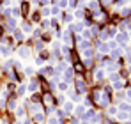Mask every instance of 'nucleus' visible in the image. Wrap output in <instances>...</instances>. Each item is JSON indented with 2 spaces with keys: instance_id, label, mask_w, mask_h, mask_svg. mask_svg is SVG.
I'll return each mask as SVG.
<instances>
[{
  "instance_id": "obj_1",
  "label": "nucleus",
  "mask_w": 131,
  "mask_h": 124,
  "mask_svg": "<svg viewBox=\"0 0 131 124\" xmlns=\"http://www.w3.org/2000/svg\"><path fill=\"white\" fill-rule=\"evenodd\" d=\"M97 50H99V52H101V53H108L110 52V46H108V43H97Z\"/></svg>"
},
{
  "instance_id": "obj_2",
  "label": "nucleus",
  "mask_w": 131,
  "mask_h": 124,
  "mask_svg": "<svg viewBox=\"0 0 131 124\" xmlns=\"http://www.w3.org/2000/svg\"><path fill=\"white\" fill-rule=\"evenodd\" d=\"M117 119H119L120 122H124V121L129 119V113H128V112H120V110H119V112H117Z\"/></svg>"
},
{
  "instance_id": "obj_3",
  "label": "nucleus",
  "mask_w": 131,
  "mask_h": 124,
  "mask_svg": "<svg viewBox=\"0 0 131 124\" xmlns=\"http://www.w3.org/2000/svg\"><path fill=\"white\" fill-rule=\"evenodd\" d=\"M71 80H73V69L67 68L66 73H64V82H71Z\"/></svg>"
},
{
  "instance_id": "obj_4",
  "label": "nucleus",
  "mask_w": 131,
  "mask_h": 124,
  "mask_svg": "<svg viewBox=\"0 0 131 124\" xmlns=\"http://www.w3.org/2000/svg\"><path fill=\"white\" fill-rule=\"evenodd\" d=\"M18 55L21 57V59H27V57H30V50H28V48H20Z\"/></svg>"
},
{
  "instance_id": "obj_5",
  "label": "nucleus",
  "mask_w": 131,
  "mask_h": 124,
  "mask_svg": "<svg viewBox=\"0 0 131 124\" xmlns=\"http://www.w3.org/2000/svg\"><path fill=\"white\" fill-rule=\"evenodd\" d=\"M73 110H74L73 103H71V101H66V103H64V112H66V113H71Z\"/></svg>"
},
{
  "instance_id": "obj_6",
  "label": "nucleus",
  "mask_w": 131,
  "mask_h": 124,
  "mask_svg": "<svg viewBox=\"0 0 131 124\" xmlns=\"http://www.w3.org/2000/svg\"><path fill=\"white\" fill-rule=\"evenodd\" d=\"M128 39H129V35H128V34H124V32L117 35V43H122V45H124V43H128Z\"/></svg>"
},
{
  "instance_id": "obj_7",
  "label": "nucleus",
  "mask_w": 131,
  "mask_h": 124,
  "mask_svg": "<svg viewBox=\"0 0 131 124\" xmlns=\"http://www.w3.org/2000/svg\"><path fill=\"white\" fill-rule=\"evenodd\" d=\"M74 85H76V89H78V92H82V94L85 92V83H83L82 80H76V83H74Z\"/></svg>"
},
{
  "instance_id": "obj_8",
  "label": "nucleus",
  "mask_w": 131,
  "mask_h": 124,
  "mask_svg": "<svg viewBox=\"0 0 131 124\" xmlns=\"http://www.w3.org/2000/svg\"><path fill=\"white\" fill-rule=\"evenodd\" d=\"M0 53H2V55H11V48L9 46H7V45H2V46H0Z\"/></svg>"
},
{
  "instance_id": "obj_9",
  "label": "nucleus",
  "mask_w": 131,
  "mask_h": 124,
  "mask_svg": "<svg viewBox=\"0 0 131 124\" xmlns=\"http://www.w3.org/2000/svg\"><path fill=\"white\" fill-rule=\"evenodd\" d=\"M7 27H9V30H12L16 27V18H7Z\"/></svg>"
},
{
  "instance_id": "obj_10",
  "label": "nucleus",
  "mask_w": 131,
  "mask_h": 124,
  "mask_svg": "<svg viewBox=\"0 0 131 124\" xmlns=\"http://www.w3.org/2000/svg\"><path fill=\"white\" fill-rule=\"evenodd\" d=\"M14 39H16V41H23V39H25V34H23L21 30H16V32H14Z\"/></svg>"
},
{
  "instance_id": "obj_11",
  "label": "nucleus",
  "mask_w": 131,
  "mask_h": 124,
  "mask_svg": "<svg viewBox=\"0 0 131 124\" xmlns=\"http://www.w3.org/2000/svg\"><path fill=\"white\" fill-rule=\"evenodd\" d=\"M21 30L27 32V34H32V27H30L28 23H21Z\"/></svg>"
},
{
  "instance_id": "obj_12",
  "label": "nucleus",
  "mask_w": 131,
  "mask_h": 124,
  "mask_svg": "<svg viewBox=\"0 0 131 124\" xmlns=\"http://www.w3.org/2000/svg\"><path fill=\"white\" fill-rule=\"evenodd\" d=\"M105 71H110V73L117 71V64H106L105 66Z\"/></svg>"
},
{
  "instance_id": "obj_13",
  "label": "nucleus",
  "mask_w": 131,
  "mask_h": 124,
  "mask_svg": "<svg viewBox=\"0 0 131 124\" xmlns=\"http://www.w3.org/2000/svg\"><path fill=\"white\" fill-rule=\"evenodd\" d=\"M71 30H74V32H82V30H83V23H74V25L71 27Z\"/></svg>"
},
{
  "instance_id": "obj_14",
  "label": "nucleus",
  "mask_w": 131,
  "mask_h": 124,
  "mask_svg": "<svg viewBox=\"0 0 131 124\" xmlns=\"http://www.w3.org/2000/svg\"><path fill=\"white\" fill-rule=\"evenodd\" d=\"M105 75H106V71L97 69V71H96V80H103V78H105Z\"/></svg>"
},
{
  "instance_id": "obj_15",
  "label": "nucleus",
  "mask_w": 131,
  "mask_h": 124,
  "mask_svg": "<svg viewBox=\"0 0 131 124\" xmlns=\"http://www.w3.org/2000/svg\"><path fill=\"white\" fill-rule=\"evenodd\" d=\"M119 110H120V112H129L131 106H129L128 103H120V105H119Z\"/></svg>"
},
{
  "instance_id": "obj_16",
  "label": "nucleus",
  "mask_w": 131,
  "mask_h": 124,
  "mask_svg": "<svg viewBox=\"0 0 131 124\" xmlns=\"http://www.w3.org/2000/svg\"><path fill=\"white\" fill-rule=\"evenodd\" d=\"M34 121H36V122H43V121H44V115H43L41 112H36V115H34Z\"/></svg>"
},
{
  "instance_id": "obj_17",
  "label": "nucleus",
  "mask_w": 131,
  "mask_h": 124,
  "mask_svg": "<svg viewBox=\"0 0 131 124\" xmlns=\"http://www.w3.org/2000/svg\"><path fill=\"white\" fill-rule=\"evenodd\" d=\"M28 90H30V92H34V90H37V82H36V80H32V82L28 83Z\"/></svg>"
},
{
  "instance_id": "obj_18",
  "label": "nucleus",
  "mask_w": 131,
  "mask_h": 124,
  "mask_svg": "<svg viewBox=\"0 0 131 124\" xmlns=\"http://www.w3.org/2000/svg\"><path fill=\"white\" fill-rule=\"evenodd\" d=\"M82 50H89L90 48V41L89 39H85V41H82V46H80Z\"/></svg>"
},
{
  "instance_id": "obj_19",
  "label": "nucleus",
  "mask_w": 131,
  "mask_h": 124,
  "mask_svg": "<svg viewBox=\"0 0 131 124\" xmlns=\"http://www.w3.org/2000/svg\"><path fill=\"white\" fill-rule=\"evenodd\" d=\"M113 89H115V90L122 89V80H115V82H113Z\"/></svg>"
},
{
  "instance_id": "obj_20",
  "label": "nucleus",
  "mask_w": 131,
  "mask_h": 124,
  "mask_svg": "<svg viewBox=\"0 0 131 124\" xmlns=\"http://www.w3.org/2000/svg\"><path fill=\"white\" fill-rule=\"evenodd\" d=\"M87 5H89V7H90V9H94V11H97V5H99V4H97V2H96V0H90V2H89V4H87Z\"/></svg>"
},
{
  "instance_id": "obj_21",
  "label": "nucleus",
  "mask_w": 131,
  "mask_h": 124,
  "mask_svg": "<svg viewBox=\"0 0 131 124\" xmlns=\"http://www.w3.org/2000/svg\"><path fill=\"white\" fill-rule=\"evenodd\" d=\"M28 108L32 112H39V105H36V103H28Z\"/></svg>"
},
{
  "instance_id": "obj_22",
  "label": "nucleus",
  "mask_w": 131,
  "mask_h": 124,
  "mask_svg": "<svg viewBox=\"0 0 131 124\" xmlns=\"http://www.w3.org/2000/svg\"><path fill=\"white\" fill-rule=\"evenodd\" d=\"M62 69H66V62H62V60H60V62L57 64V73H60Z\"/></svg>"
},
{
  "instance_id": "obj_23",
  "label": "nucleus",
  "mask_w": 131,
  "mask_h": 124,
  "mask_svg": "<svg viewBox=\"0 0 131 124\" xmlns=\"http://www.w3.org/2000/svg\"><path fill=\"white\" fill-rule=\"evenodd\" d=\"M59 90H62V92L67 90V82H60L59 83Z\"/></svg>"
},
{
  "instance_id": "obj_24",
  "label": "nucleus",
  "mask_w": 131,
  "mask_h": 124,
  "mask_svg": "<svg viewBox=\"0 0 131 124\" xmlns=\"http://www.w3.org/2000/svg\"><path fill=\"white\" fill-rule=\"evenodd\" d=\"M117 112H119V108H117V106H108V113H110V115H115Z\"/></svg>"
},
{
  "instance_id": "obj_25",
  "label": "nucleus",
  "mask_w": 131,
  "mask_h": 124,
  "mask_svg": "<svg viewBox=\"0 0 131 124\" xmlns=\"http://www.w3.org/2000/svg\"><path fill=\"white\" fill-rule=\"evenodd\" d=\"M7 108H9V110H16V101L11 99V101H9V105H7Z\"/></svg>"
},
{
  "instance_id": "obj_26",
  "label": "nucleus",
  "mask_w": 131,
  "mask_h": 124,
  "mask_svg": "<svg viewBox=\"0 0 131 124\" xmlns=\"http://www.w3.org/2000/svg\"><path fill=\"white\" fill-rule=\"evenodd\" d=\"M16 92L20 94V96H23V94H25V92H27V89H25V85H20V87H18V90H16Z\"/></svg>"
},
{
  "instance_id": "obj_27",
  "label": "nucleus",
  "mask_w": 131,
  "mask_h": 124,
  "mask_svg": "<svg viewBox=\"0 0 131 124\" xmlns=\"http://www.w3.org/2000/svg\"><path fill=\"white\" fill-rule=\"evenodd\" d=\"M16 115H18V117H21V115H25V108H23V106L16 108Z\"/></svg>"
},
{
  "instance_id": "obj_28",
  "label": "nucleus",
  "mask_w": 131,
  "mask_h": 124,
  "mask_svg": "<svg viewBox=\"0 0 131 124\" xmlns=\"http://www.w3.org/2000/svg\"><path fill=\"white\" fill-rule=\"evenodd\" d=\"M62 37H64V41L67 43V45L71 43V35H69V32H64V34H62Z\"/></svg>"
},
{
  "instance_id": "obj_29",
  "label": "nucleus",
  "mask_w": 131,
  "mask_h": 124,
  "mask_svg": "<svg viewBox=\"0 0 131 124\" xmlns=\"http://www.w3.org/2000/svg\"><path fill=\"white\" fill-rule=\"evenodd\" d=\"M76 113L83 115V113H85V106H76Z\"/></svg>"
},
{
  "instance_id": "obj_30",
  "label": "nucleus",
  "mask_w": 131,
  "mask_h": 124,
  "mask_svg": "<svg viewBox=\"0 0 131 124\" xmlns=\"http://www.w3.org/2000/svg\"><path fill=\"white\" fill-rule=\"evenodd\" d=\"M99 37H101V41H106V39H108V32H106V30H103L101 34H99Z\"/></svg>"
},
{
  "instance_id": "obj_31",
  "label": "nucleus",
  "mask_w": 131,
  "mask_h": 124,
  "mask_svg": "<svg viewBox=\"0 0 131 124\" xmlns=\"http://www.w3.org/2000/svg\"><path fill=\"white\" fill-rule=\"evenodd\" d=\"M110 52H112V55H113V57H120L122 50H115V48H113V50H110Z\"/></svg>"
},
{
  "instance_id": "obj_32",
  "label": "nucleus",
  "mask_w": 131,
  "mask_h": 124,
  "mask_svg": "<svg viewBox=\"0 0 131 124\" xmlns=\"http://www.w3.org/2000/svg\"><path fill=\"white\" fill-rule=\"evenodd\" d=\"M48 124H59V119L57 117H50L48 119Z\"/></svg>"
},
{
  "instance_id": "obj_33",
  "label": "nucleus",
  "mask_w": 131,
  "mask_h": 124,
  "mask_svg": "<svg viewBox=\"0 0 131 124\" xmlns=\"http://www.w3.org/2000/svg\"><path fill=\"white\" fill-rule=\"evenodd\" d=\"M129 11H131V7H124V9L120 11V14H122V16H126V14H129Z\"/></svg>"
},
{
  "instance_id": "obj_34",
  "label": "nucleus",
  "mask_w": 131,
  "mask_h": 124,
  "mask_svg": "<svg viewBox=\"0 0 131 124\" xmlns=\"http://www.w3.org/2000/svg\"><path fill=\"white\" fill-rule=\"evenodd\" d=\"M106 32H108V37H112V35H115V32H117V30H115V28L112 27V28H108Z\"/></svg>"
},
{
  "instance_id": "obj_35",
  "label": "nucleus",
  "mask_w": 131,
  "mask_h": 124,
  "mask_svg": "<svg viewBox=\"0 0 131 124\" xmlns=\"http://www.w3.org/2000/svg\"><path fill=\"white\" fill-rule=\"evenodd\" d=\"M66 5H67V0H60V2H59V7H60V9H64Z\"/></svg>"
},
{
  "instance_id": "obj_36",
  "label": "nucleus",
  "mask_w": 131,
  "mask_h": 124,
  "mask_svg": "<svg viewBox=\"0 0 131 124\" xmlns=\"http://www.w3.org/2000/svg\"><path fill=\"white\" fill-rule=\"evenodd\" d=\"M74 16H76V18H83V11H82V9H78V11L74 12Z\"/></svg>"
},
{
  "instance_id": "obj_37",
  "label": "nucleus",
  "mask_w": 131,
  "mask_h": 124,
  "mask_svg": "<svg viewBox=\"0 0 131 124\" xmlns=\"http://www.w3.org/2000/svg\"><path fill=\"white\" fill-rule=\"evenodd\" d=\"M43 73H44V75H51L53 69H51V68H44V69H43Z\"/></svg>"
},
{
  "instance_id": "obj_38",
  "label": "nucleus",
  "mask_w": 131,
  "mask_h": 124,
  "mask_svg": "<svg viewBox=\"0 0 131 124\" xmlns=\"http://www.w3.org/2000/svg\"><path fill=\"white\" fill-rule=\"evenodd\" d=\"M126 98V92H117V99H124Z\"/></svg>"
},
{
  "instance_id": "obj_39",
  "label": "nucleus",
  "mask_w": 131,
  "mask_h": 124,
  "mask_svg": "<svg viewBox=\"0 0 131 124\" xmlns=\"http://www.w3.org/2000/svg\"><path fill=\"white\" fill-rule=\"evenodd\" d=\"M59 11H60V7L57 5V7H53V9H51L50 12H51V14H59Z\"/></svg>"
},
{
  "instance_id": "obj_40",
  "label": "nucleus",
  "mask_w": 131,
  "mask_h": 124,
  "mask_svg": "<svg viewBox=\"0 0 131 124\" xmlns=\"http://www.w3.org/2000/svg\"><path fill=\"white\" fill-rule=\"evenodd\" d=\"M90 35H92V34H90V30H83V37H85V39H89Z\"/></svg>"
},
{
  "instance_id": "obj_41",
  "label": "nucleus",
  "mask_w": 131,
  "mask_h": 124,
  "mask_svg": "<svg viewBox=\"0 0 131 124\" xmlns=\"http://www.w3.org/2000/svg\"><path fill=\"white\" fill-rule=\"evenodd\" d=\"M108 46H110V50H113V48H117V43H115V41H110Z\"/></svg>"
},
{
  "instance_id": "obj_42",
  "label": "nucleus",
  "mask_w": 131,
  "mask_h": 124,
  "mask_svg": "<svg viewBox=\"0 0 131 124\" xmlns=\"http://www.w3.org/2000/svg\"><path fill=\"white\" fill-rule=\"evenodd\" d=\"M92 66V59H85V68H90Z\"/></svg>"
},
{
  "instance_id": "obj_43",
  "label": "nucleus",
  "mask_w": 131,
  "mask_h": 124,
  "mask_svg": "<svg viewBox=\"0 0 131 124\" xmlns=\"http://www.w3.org/2000/svg\"><path fill=\"white\" fill-rule=\"evenodd\" d=\"M36 50H43V43H41V41L36 43Z\"/></svg>"
},
{
  "instance_id": "obj_44",
  "label": "nucleus",
  "mask_w": 131,
  "mask_h": 124,
  "mask_svg": "<svg viewBox=\"0 0 131 124\" xmlns=\"http://www.w3.org/2000/svg\"><path fill=\"white\" fill-rule=\"evenodd\" d=\"M4 14H5L7 18H11V9H5V11H4Z\"/></svg>"
},
{
  "instance_id": "obj_45",
  "label": "nucleus",
  "mask_w": 131,
  "mask_h": 124,
  "mask_svg": "<svg viewBox=\"0 0 131 124\" xmlns=\"http://www.w3.org/2000/svg\"><path fill=\"white\" fill-rule=\"evenodd\" d=\"M32 20H34V21H39V14H37V12L32 14Z\"/></svg>"
},
{
  "instance_id": "obj_46",
  "label": "nucleus",
  "mask_w": 131,
  "mask_h": 124,
  "mask_svg": "<svg viewBox=\"0 0 131 124\" xmlns=\"http://www.w3.org/2000/svg\"><path fill=\"white\" fill-rule=\"evenodd\" d=\"M25 73H27V75H32L34 69H32V68H27V69H25Z\"/></svg>"
},
{
  "instance_id": "obj_47",
  "label": "nucleus",
  "mask_w": 131,
  "mask_h": 124,
  "mask_svg": "<svg viewBox=\"0 0 131 124\" xmlns=\"http://www.w3.org/2000/svg\"><path fill=\"white\" fill-rule=\"evenodd\" d=\"M67 4H69V5H71V7H76V5H74V4H76V0H69V2H67Z\"/></svg>"
},
{
  "instance_id": "obj_48",
  "label": "nucleus",
  "mask_w": 131,
  "mask_h": 124,
  "mask_svg": "<svg viewBox=\"0 0 131 124\" xmlns=\"http://www.w3.org/2000/svg\"><path fill=\"white\" fill-rule=\"evenodd\" d=\"M23 124H32V121H30V119H25V121H23Z\"/></svg>"
},
{
  "instance_id": "obj_49",
  "label": "nucleus",
  "mask_w": 131,
  "mask_h": 124,
  "mask_svg": "<svg viewBox=\"0 0 131 124\" xmlns=\"http://www.w3.org/2000/svg\"><path fill=\"white\" fill-rule=\"evenodd\" d=\"M71 124H80V121H78V119H74V121H71Z\"/></svg>"
},
{
  "instance_id": "obj_50",
  "label": "nucleus",
  "mask_w": 131,
  "mask_h": 124,
  "mask_svg": "<svg viewBox=\"0 0 131 124\" xmlns=\"http://www.w3.org/2000/svg\"><path fill=\"white\" fill-rule=\"evenodd\" d=\"M126 96H129V98H131V89H129V90L126 92Z\"/></svg>"
},
{
  "instance_id": "obj_51",
  "label": "nucleus",
  "mask_w": 131,
  "mask_h": 124,
  "mask_svg": "<svg viewBox=\"0 0 131 124\" xmlns=\"http://www.w3.org/2000/svg\"><path fill=\"white\" fill-rule=\"evenodd\" d=\"M80 2H82V4H85V2H87V0H80Z\"/></svg>"
},
{
  "instance_id": "obj_52",
  "label": "nucleus",
  "mask_w": 131,
  "mask_h": 124,
  "mask_svg": "<svg viewBox=\"0 0 131 124\" xmlns=\"http://www.w3.org/2000/svg\"><path fill=\"white\" fill-rule=\"evenodd\" d=\"M18 2H23V0H18Z\"/></svg>"
},
{
  "instance_id": "obj_53",
  "label": "nucleus",
  "mask_w": 131,
  "mask_h": 124,
  "mask_svg": "<svg viewBox=\"0 0 131 124\" xmlns=\"http://www.w3.org/2000/svg\"><path fill=\"white\" fill-rule=\"evenodd\" d=\"M129 71H131V66H129Z\"/></svg>"
},
{
  "instance_id": "obj_54",
  "label": "nucleus",
  "mask_w": 131,
  "mask_h": 124,
  "mask_svg": "<svg viewBox=\"0 0 131 124\" xmlns=\"http://www.w3.org/2000/svg\"><path fill=\"white\" fill-rule=\"evenodd\" d=\"M2 124H7V122H2Z\"/></svg>"
},
{
  "instance_id": "obj_55",
  "label": "nucleus",
  "mask_w": 131,
  "mask_h": 124,
  "mask_svg": "<svg viewBox=\"0 0 131 124\" xmlns=\"http://www.w3.org/2000/svg\"><path fill=\"white\" fill-rule=\"evenodd\" d=\"M16 124H20V122H16Z\"/></svg>"
},
{
  "instance_id": "obj_56",
  "label": "nucleus",
  "mask_w": 131,
  "mask_h": 124,
  "mask_svg": "<svg viewBox=\"0 0 131 124\" xmlns=\"http://www.w3.org/2000/svg\"><path fill=\"white\" fill-rule=\"evenodd\" d=\"M83 124H85V122H83Z\"/></svg>"
}]
</instances>
